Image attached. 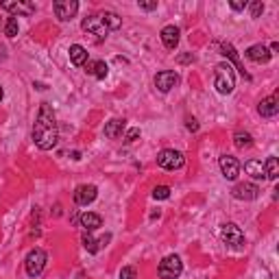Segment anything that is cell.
I'll return each mask as SVG.
<instances>
[{"mask_svg":"<svg viewBox=\"0 0 279 279\" xmlns=\"http://www.w3.org/2000/svg\"><path fill=\"white\" fill-rule=\"evenodd\" d=\"M57 140H59V129H57L55 114H52L50 105L44 103L39 107L37 120H35V127H33V142L41 151H50V148L57 146Z\"/></svg>","mask_w":279,"mask_h":279,"instance_id":"obj_1","label":"cell"},{"mask_svg":"<svg viewBox=\"0 0 279 279\" xmlns=\"http://www.w3.org/2000/svg\"><path fill=\"white\" fill-rule=\"evenodd\" d=\"M214 87L221 94H231L236 87V72L229 63H218L214 74Z\"/></svg>","mask_w":279,"mask_h":279,"instance_id":"obj_2","label":"cell"},{"mask_svg":"<svg viewBox=\"0 0 279 279\" xmlns=\"http://www.w3.org/2000/svg\"><path fill=\"white\" fill-rule=\"evenodd\" d=\"M46 262H48V255H46L44 249H33V251L26 255V262H24V266H26V275H28V277H37V275H41V271H44Z\"/></svg>","mask_w":279,"mask_h":279,"instance_id":"obj_3","label":"cell"},{"mask_svg":"<svg viewBox=\"0 0 279 279\" xmlns=\"http://www.w3.org/2000/svg\"><path fill=\"white\" fill-rule=\"evenodd\" d=\"M159 277L162 279H177L183 273V262L179 255H168V258H164L162 262H159Z\"/></svg>","mask_w":279,"mask_h":279,"instance_id":"obj_4","label":"cell"},{"mask_svg":"<svg viewBox=\"0 0 279 279\" xmlns=\"http://www.w3.org/2000/svg\"><path fill=\"white\" fill-rule=\"evenodd\" d=\"M221 238H223L225 245H229L234 249L245 247V234H242V229L236 223H225L221 227Z\"/></svg>","mask_w":279,"mask_h":279,"instance_id":"obj_5","label":"cell"},{"mask_svg":"<svg viewBox=\"0 0 279 279\" xmlns=\"http://www.w3.org/2000/svg\"><path fill=\"white\" fill-rule=\"evenodd\" d=\"M183 155L179 151H175V148H164L162 153L157 155V164L162 166L164 170H177V168H181L183 166Z\"/></svg>","mask_w":279,"mask_h":279,"instance_id":"obj_6","label":"cell"},{"mask_svg":"<svg viewBox=\"0 0 279 279\" xmlns=\"http://www.w3.org/2000/svg\"><path fill=\"white\" fill-rule=\"evenodd\" d=\"M52 9H55V15L59 20L68 22V20H72L74 13L79 11V2H76V0H57V2L52 4Z\"/></svg>","mask_w":279,"mask_h":279,"instance_id":"obj_7","label":"cell"},{"mask_svg":"<svg viewBox=\"0 0 279 279\" xmlns=\"http://www.w3.org/2000/svg\"><path fill=\"white\" fill-rule=\"evenodd\" d=\"M83 31H87L90 35H94L96 39H105L107 37V26L103 24V20H100V15H90V17H85L83 20Z\"/></svg>","mask_w":279,"mask_h":279,"instance_id":"obj_8","label":"cell"},{"mask_svg":"<svg viewBox=\"0 0 279 279\" xmlns=\"http://www.w3.org/2000/svg\"><path fill=\"white\" fill-rule=\"evenodd\" d=\"M98 194V188L92 186V183H83V186H79L74 190V203L76 205H90L94 199H96Z\"/></svg>","mask_w":279,"mask_h":279,"instance_id":"obj_9","label":"cell"},{"mask_svg":"<svg viewBox=\"0 0 279 279\" xmlns=\"http://www.w3.org/2000/svg\"><path fill=\"white\" fill-rule=\"evenodd\" d=\"M221 170H223V177L227 181H234V179H238V175H240V162L236 157H231V155H223L221 157Z\"/></svg>","mask_w":279,"mask_h":279,"instance_id":"obj_10","label":"cell"},{"mask_svg":"<svg viewBox=\"0 0 279 279\" xmlns=\"http://www.w3.org/2000/svg\"><path fill=\"white\" fill-rule=\"evenodd\" d=\"M177 83H179V76L173 70H164V72H157V76H155V85L159 92H170Z\"/></svg>","mask_w":279,"mask_h":279,"instance_id":"obj_11","label":"cell"},{"mask_svg":"<svg viewBox=\"0 0 279 279\" xmlns=\"http://www.w3.org/2000/svg\"><path fill=\"white\" fill-rule=\"evenodd\" d=\"M231 194H234V199H240V201H253V199H258L260 188L255 183H238V186L231 190Z\"/></svg>","mask_w":279,"mask_h":279,"instance_id":"obj_12","label":"cell"},{"mask_svg":"<svg viewBox=\"0 0 279 279\" xmlns=\"http://www.w3.org/2000/svg\"><path fill=\"white\" fill-rule=\"evenodd\" d=\"M245 55L251 59V61H255V63H269L271 61V52H269V48L266 46H262V44H253V46H249L247 48V52Z\"/></svg>","mask_w":279,"mask_h":279,"instance_id":"obj_13","label":"cell"},{"mask_svg":"<svg viewBox=\"0 0 279 279\" xmlns=\"http://www.w3.org/2000/svg\"><path fill=\"white\" fill-rule=\"evenodd\" d=\"M179 28H177L175 24H168V26H164L162 28V41H164V46L168 50H175L177 48V44H179Z\"/></svg>","mask_w":279,"mask_h":279,"instance_id":"obj_14","label":"cell"},{"mask_svg":"<svg viewBox=\"0 0 279 279\" xmlns=\"http://www.w3.org/2000/svg\"><path fill=\"white\" fill-rule=\"evenodd\" d=\"M258 111H260V116H262V118H273V116H277V111H279L277 96H269V98H264L262 103H260Z\"/></svg>","mask_w":279,"mask_h":279,"instance_id":"obj_15","label":"cell"},{"mask_svg":"<svg viewBox=\"0 0 279 279\" xmlns=\"http://www.w3.org/2000/svg\"><path fill=\"white\" fill-rule=\"evenodd\" d=\"M81 227H85V231H96L103 227V218L94 212H85L81 214Z\"/></svg>","mask_w":279,"mask_h":279,"instance_id":"obj_16","label":"cell"},{"mask_svg":"<svg viewBox=\"0 0 279 279\" xmlns=\"http://www.w3.org/2000/svg\"><path fill=\"white\" fill-rule=\"evenodd\" d=\"M85 72L96 76V79H105L107 72H109V68H107V63L103 59H96V61H87L85 63Z\"/></svg>","mask_w":279,"mask_h":279,"instance_id":"obj_17","label":"cell"},{"mask_svg":"<svg viewBox=\"0 0 279 279\" xmlns=\"http://www.w3.org/2000/svg\"><path fill=\"white\" fill-rule=\"evenodd\" d=\"M2 9L11 11V13H17V15H31L35 11V4H31V2H2Z\"/></svg>","mask_w":279,"mask_h":279,"instance_id":"obj_18","label":"cell"},{"mask_svg":"<svg viewBox=\"0 0 279 279\" xmlns=\"http://www.w3.org/2000/svg\"><path fill=\"white\" fill-rule=\"evenodd\" d=\"M245 170L247 175H251L253 179H266V173H264V164L258 162V159H249V162L245 164Z\"/></svg>","mask_w":279,"mask_h":279,"instance_id":"obj_19","label":"cell"},{"mask_svg":"<svg viewBox=\"0 0 279 279\" xmlns=\"http://www.w3.org/2000/svg\"><path fill=\"white\" fill-rule=\"evenodd\" d=\"M122 131H124V120H120V118H114V120L105 124V135L109 140H116L118 135H122Z\"/></svg>","mask_w":279,"mask_h":279,"instance_id":"obj_20","label":"cell"},{"mask_svg":"<svg viewBox=\"0 0 279 279\" xmlns=\"http://www.w3.org/2000/svg\"><path fill=\"white\" fill-rule=\"evenodd\" d=\"M70 61H72L74 66H85L87 63V50L79 44H72L70 46Z\"/></svg>","mask_w":279,"mask_h":279,"instance_id":"obj_21","label":"cell"},{"mask_svg":"<svg viewBox=\"0 0 279 279\" xmlns=\"http://www.w3.org/2000/svg\"><path fill=\"white\" fill-rule=\"evenodd\" d=\"M100 20H103V24L107 26V31H118V28L122 26L120 15L114 13V11H105V13L100 15Z\"/></svg>","mask_w":279,"mask_h":279,"instance_id":"obj_22","label":"cell"},{"mask_svg":"<svg viewBox=\"0 0 279 279\" xmlns=\"http://www.w3.org/2000/svg\"><path fill=\"white\" fill-rule=\"evenodd\" d=\"M264 173H266V179H277V177H279V162H277V157H269V159H266Z\"/></svg>","mask_w":279,"mask_h":279,"instance_id":"obj_23","label":"cell"},{"mask_svg":"<svg viewBox=\"0 0 279 279\" xmlns=\"http://www.w3.org/2000/svg\"><path fill=\"white\" fill-rule=\"evenodd\" d=\"M223 55H225V57H229L231 61H234L236 66H238V70H240V72H242V74L247 76V79H251V76H249V74L245 72V68H242V63H240V59H238V55H236L234 46H231V44H223Z\"/></svg>","mask_w":279,"mask_h":279,"instance_id":"obj_24","label":"cell"},{"mask_svg":"<svg viewBox=\"0 0 279 279\" xmlns=\"http://www.w3.org/2000/svg\"><path fill=\"white\" fill-rule=\"evenodd\" d=\"M81 242H83V247H85L87 253H96L98 251V240L92 236V231H85V234L81 236Z\"/></svg>","mask_w":279,"mask_h":279,"instance_id":"obj_25","label":"cell"},{"mask_svg":"<svg viewBox=\"0 0 279 279\" xmlns=\"http://www.w3.org/2000/svg\"><path fill=\"white\" fill-rule=\"evenodd\" d=\"M234 144L238 146V148H249V146L253 144L251 133H247V131H236V135H234Z\"/></svg>","mask_w":279,"mask_h":279,"instance_id":"obj_26","label":"cell"},{"mask_svg":"<svg viewBox=\"0 0 279 279\" xmlns=\"http://www.w3.org/2000/svg\"><path fill=\"white\" fill-rule=\"evenodd\" d=\"M4 35H7V37H15L17 35V17H9V20L4 22Z\"/></svg>","mask_w":279,"mask_h":279,"instance_id":"obj_27","label":"cell"},{"mask_svg":"<svg viewBox=\"0 0 279 279\" xmlns=\"http://www.w3.org/2000/svg\"><path fill=\"white\" fill-rule=\"evenodd\" d=\"M170 197V188L168 186H157L155 190H153V199L155 201H164Z\"/></svg>","mask_w":279,"mask_h":279,"instance_id":"obj_28","label":"cell"},{"mask_svg":"<svg viewBox=\"0 0 279 279\" xmlns=\"http://www.w3.org/2000/svg\"><path fill=\"white\" fill-rule=\"evenodd\" d=\"M264 13V4L260 2V0H255V2H251V17H260Z\"/></svg>","mask_w":279,"mask_h":279,"instance_id":"obj_29","label":"cell"},{"mask_svg":"<svg viewBox=\"0 0 279 279\" xmlns=\"http://www.w3.org/2000/svg\"><path fill=\"white\" fill-rule=\"evenodd\" d=\"M135 277H138V273H135L133 266H124L120 271V279H135Z\"/></svg>","mask_w":279,"mask_h":279,"instance_id":"obj_30","label":"cell"},{"mask_svg":"<svg viewBox=\"0 0 279 279\" xmlns=\"http://www.w3.org/2000/svg\"><path fill=\"white\" fill-rule=\"evenodd\" d=\"M231 9H234V11H242V9H247V0H231Z\"/></svg>","mask_w":279,"mask_h":279,"instance_id":"obj_31","label":"cell"},{"mask_svg":"<svg viewBox=\"0 0 279 279\" xmlns=\"http://www.w3.org/2000/svg\"><path fill=\"white\" fill-rule=\"evenodd\" d=\"M135 138H140V129H129L124 135V142H135Z\"/></svg>","mask_w":279,"mask_h":279,"instance_id":"obj_32","label":"cell"},{"mask_svg":"<svg viewBox=\"0 0 279 279\" xmlns=\"http://www.w3.org/2000/svg\"><path fill=\"white\" fill-rule=\"evenodd\" d=\"M186 127L190 129V131H197V129H199V122L194 120V118H188V120H186Z\"/></svg>","mask_w":279,"mask_h":279,"instance_id":"obj_33","label":"cell"},{"mask_svg":"<svg viewBox=\"0 0 279 279\" xmlns=\"http://www.w3.org/2000/svg\"><path fill=\"white\" fill-rule=\"evenodd\" d=\"M140 4V9H144V11H153V9H157V2H138Z\"/></svg>","mask_w":279,"mask_h":279,"instance_id":"obj_34","label":"cell"},{"mask_svg":"<svg viewBox=\"0 0 279 279\" xmlns=\"http://www.w3.org/2000/svg\"><path fill=\"white\" fill-rule=\"evenodd\" d=\"M277 50H279V44H277V41H273V44H271V50H269V52L273 55V52H277Z\"/></svg>","mask_w":279,"mask_h":279,"instance_id":"obj_35","label":"cell"},{"mask_svg":"<svg viewBox=\"0 0 279 279\" xmlns=\"http://www.w3.org/2000/svg\"><path fill=\"white\" fill-rule=\"evenodd\" d=\"M2 96H4V92H2V87H0V100H2Z\"/></svg>","mask_w":279,"mask_h":279,"instance_id":"obj_36","label":"cell"},{"mask_svg":"<svg viewBox=\"0 0 279 279\" xmlns=\"http://www.w3.org/2000/svg\"><path fill=\"white\" fill-rule=\"evenodd\" d=\"M0 26H2V20H0Z\"/></svg>","mask_w":279,"mask_h":279,"instance_id":"obj_37","label":"cell"}]
</instances>
